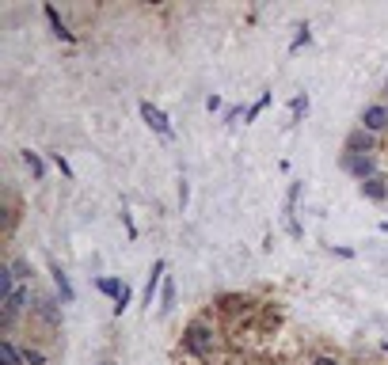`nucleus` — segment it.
<instances>
[{"mask_svg":"<svg viewBox=\"0 0 388 365\" xmlns=\"http://www.w3.org/2000/svg\"><path fill=\"white\" fill-rule=\"evenodd\" d=\"M23 305H27V289H15V293L4 301V327H8V323H12L19 312H23Z\"/></svg>","mask_w":388,"mask_h":365,"instance_id":"nucleus-7","label":"nucleus"},{"mask_svg":"<svg viewBox=\"0 0 388 365\" xmlns=\"http://www.w3.org/2000/svg\"><path fill=\"white\" fill-rule=\"evenodd\" d=\"M362 194L373 198V202H381V198H388V186H385L381 175H373V179H362Z\"/></svg>","mask_w":388,"mask_h":365,"instance_id":"nucleus-9","label":"nucleus"},{"mask_svg":"<svg viewBox=\"0 0 388 365\" xmlns=\"http://www.w3.org/2000/svg\"><path fill=\"white\" fill-rule=\"evenodd\" d=\"M54 164L61 168V175H65V179H72V168H69V160H65L61 152H54Z\"/></svg>","mask_w":388,"mask_h":365,"instance_id":"nucleus-17","label":"nucleus"},{"mask_svg":"<svg viewBox=\"0 0 388 365\" xmlns=\"http://www.w3.org/2000/svg\"><path fill=\"white\" fill-rule=\"evenodd\" d=\"M12 270H15V278H27L31 266H27V263H12Z\"/></svg>","mask_w":388,"mask_h":365,"instance_id":"nucleus-21","label":"nucleus"},{"mask_svg":"<svg viewBox=\"0 0 388 365\" xmlns=\"http://www.w3.org/2000/svg\"><path fill=\"white\" fill-rule=\"evenodd\" d=\"M183 346H187L194 358H209V354H213V331H209L206 323H191L187 335H183Z\"/></svg>","mask_w":388,"mask_h":365,"instance_id":"nucleus-1","label":"nucleus"},{"mask_svg":"<svg viewBox=\"0 0 388 365\" xmlns=\"http://www.w3.org/2000/svg\"><path fill=\"white\" fill-rule=\"evenodd\" d=\"M95 289L107 293V297H115V312L118 316L126 312V305H129V286H126V282H118V278H95Z\"/></svg>","mask_w":388,"mask_h":365,"instance_id":"nucleus-2","label":"nucleus"},{"mask_svg":"<svg viewBox=\"0 0 388 365\" xmlns=\"http://www.w3.org/2000/svg\"><path fill=\"white\" fill-rule=\"evenodd\" d=\"M23 362H27V365H42L46 358H42V354H38V350H27V354H23Z\"/></svg>","mask_w":388,"mask_h":365,"instance_id":"nucleus-19","label":"nucleus"},{"mask_svg":"<svg viewBox=\"0 0 388 365\" xmlns=\"http://www.w3.org/2000/svg\"><path fill=\"white\" fill-rule=\"evenodd\" d=\"M266 103H270V95H263V99H259V103H255V107H252V111H248V115H244V118H248V122H252V118L259 115V111H263V107H266Z\"/></svg>","mask_w":388,"mask_h":365,"instance_id":"nucleus-18","label":"nucleus"},{"mask_svg":"<svg viewBox=\"0 0 388 365\" xmlns=\"http://www.w3.org/2000/svg\"><path fill=\"white\" fill-rule=\"evenodd\" d=\"M305 42H309V27H297V38H293V50H297V46H305Z\"/></svg>","mask_w":388,"mask_h":365,"instance_id":"nucleus-20","label":"nucleus"},{"mask_svg":"<svg viewBox=\"0 0 388 365\" xmlns=\"http://www.w3.org/2000/svg\"><path fill=\"white\" fill-rule=\"evenodd\" d=\"M0 365H23V354L12 343H0Z\"/></svg>","mask_w":388,"mask_h":365,"instance_id":"nucleus-14","label":"nucleus"},{"mask_svg":"<svg viewBox=\"0 0 388 365\" xmlns=\"http://www.w3.org/2000/svg\"><path fill=\"white\" fill-rule=\"evenodd\" d=\"M46 19H50V27H54V35L61 38V42H72V31L61 23V15H58V8L54 4H46Z\"/></svg>","mask_w":388,"mask_h":365,"instance_id":"nucleus-10","label":"nucleus"},{"mask_svg":"<svg viewBox=\"0 0 388 365\" xmlns=\"http://www.w3.org/2000/svg\"><path fill=\"white\" fill-rule=\"evenodd\" d=\"M141 118L145 122H149V126L152 129H156V133H172V126H168V118H164V111H160V107H152V103H141Z\"/></svg>","mask_w":388,"mask_h":365,"instance_id":"nucleus-3","label":"nucleus"},{"mask_svg":"<svg viewBox=\"0 0 388 365\" xmlns=\"http://www.w3.org/2000/svg\"><path fill=\"white\" fill-rule=\"evenodd\" d=\"M385 350H388V343H385Z\"/></svg>","mask_w":388,"mask_h":365,"instance_id":"nucleus-24","label":"nucleus"},{"mask_svg":"<svg viewBox=\"0 0 388 365\" xmlns=\"http://www.w3.org/2000/svg\"><path fill=\"white\" fill-rule=\"evenodd\" d=\"M305 111H309V95H297L293 99V118H301Z\"/></svg>","mask_w":388,"mask_h":365,"instance_id":"nucleus-16","label":"nucleus"},{"mask_svg":"<svg viewBox=\"0 0 388 365\" xmlns=\"http://www.w3.org/2000/svg\"><path fill=\"white\" fill-rule=\"evenodd\" d=\"M38 316H42L46 323H61V312H58V301H50V297H42L38 301Z\"/></svg>","mask_w":388,"mask_h":365,"instance_id":"nucleus-12","label":"nucleus"},{"mask_svg":"<svg viewBox=\"0 0 388 365\" xmlns=\"http://www.w3.org/2000/svg\"><path fill=\"white\" fill-rule=\"evenodd\" d=\"M343 164L350 168L354 175H362V179H373V156H350V152H346Z\"/></svg>","mask_w":388,"mask_h":365,"instance_id":"nucleus-6","label":"nucleus"},{"mask_svg":"<svg viewBox=\"0 0 388 365\" xmlns=\"http://www.w3.org/2000/svg\"><path fill=\"white\" fill-rule=\"evenodd\" d=\"M362 122H366L369 133H381V129H388V107H369L362 115Z\"/></svg>","mask_w":388,"mask_h":365,"instance_id":"nucleus-5","label":"nucleus"},{"mask_svg":"<svg viewBox=\"0 0 388 365\" xmlns=\"http://www.w3.org/2000/svg\"><path fill=\"white\" fill-rule=\"evenodd\" d=\"M160 274H164V259H156L149 270V286H145V305L152 308V297H156V286H160Z\"/></svg>","mask_w":388,"mask_h":365,"instance_id":"nucleus-11","label":"nucleus"},{"mask_svg":"<svg viewBox=\"0 0 388 365\" xmlns=\"http://www.w3.org/2000/svg\"><path fill=\"white\" fill-rule=\"evenodd\" d=\"M172 308H175V286H172V282H164V293H160V312H172Z\"/></svg>","mask_w":388,"mask_h":365,"instance_id":"nucleus-15","label":"nucleus"},{"mask_svg":"<svg viewBox=\"0 0 388 365\" xmlns=\"http://www.w3.org/2000/svg\"><path fill=\"white\" fill-rule=\"evenodd\" d=\"M346 152H350V156H369V152H373V137H369V129H358V133H350V141H346Z\"/></svg>","mask_w":388,"mask_h":365,"instance_id":"nucleus-4","label":"nucleus"},{"mask_svg":"<svg viewBox=\"0 0 388 365\" xmlns=\"http://www.w3.org/2000/svg\"><path fill=\"white\" fill-rule=\"evenodd\" d=\"M381 232H388V221H385V225H381Z\"/></svg>","mask_w":388,"mask_h":365,"instance_id":"nucleus-23","label":"nucleus"},{"mask_svg":"<svg viewBox=\"0 0 388 365\" xmlns=\"http://www.w3.org/2000/svg\"><path fill=\"white\" fill-rule=\"evenodd\" d=\"M316 365H339V362H331V358H320Z\"/></svg>","mask_w":388,"mask_h":365,"instance_id":"nucleus-22","label":"nucleus"},{"mask_svg":"<svg viewBox=\"0 0 388 365\" xmlns=\"http://www.w3.org/2000/svg\"><path fill=\"white\" fill-rule=\"evenodd\" d=\"M23 164H27L31 168V175H35V179H42V175H46V164H42V156H38V152H23Z\"/></svg>","mask_w":388,"mask_h":365,"instance_id":"nucleus-13","label":"nucleus"},{"mask_svg":"<svg viewBox=\"0 0 388 365\" xmlns=\"http://www.w3.org/2000/svg\"><path fill=\"white\" fill-rule=\"evenodd\" d=\"M50 274H54V286H58L61 301H65V305H72V286H69V274H65L58 263H50Z\"/></svg>","mask_w":388,"mask_h":365,"instance_id":"nucleus-8","label":"nucleus"}]
</instances>
